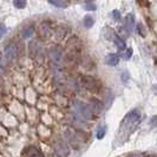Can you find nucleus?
Instances as JSON below:
<instances>
[{
	"label": "nucleus",
	"instance_id": "nucleus-1",
	"mask_svg": "<svg viewBox=\"0 0 157 157\" xmlns=\"http://www.w3.org/2000/svg\"><path fill=\"white\" fill-rule=\"evenodd\" d=\"M72 111H73V115L77 118H79L80 121H83V122L91 121V118L94 116L89 104L77 101V99L72 101Z\"/></svg>",
	"mask_w": 157,
	"mask_h": 157
},
{
	"label": "nucleus",
	"instance_id": "nucleus-2",
	"mask_svg": "<svg viewBox=\"0 0 157 157\" xmlns=\"http://www.w3.org/2000/svg\"><path fill=\"white\" fill-rule=\"evenodd\" d=\"M48 58L51 64L55 67H60V65L63 63V51L62 48L58 46H53L50 48L48 51Z\"/></svg>",
	"mask_w": 157,
	"mask_h": 157
},
{
	"label": "nucleus",
	"instance_id": "nucleus-3",
	"mask_svg": "<svg viewBox=\"0 0 157 157\" xmlns=\"http://www.w3.org/2000/svg\"><path fill=\"white\" fill-rule=\"evenodd\" d=\"M141 117H142V115H141V112H140V110H132L124 117L123 122H122V128H123V126H126V128L129 129V128H131V126L137 125V124L141 122Z\"/></svg>",
	"mask_w": 157,
	"mask_h": 157
},
{
	"label": "nucleus",
	"instance_id": "nucleus-4",
	"mask_svg": "<svg viewBox=\"0 0 157 157\" xmlns=\"http://www.w3.org/2000/svg\"><path fill=\"white\" fill-rule=\"evenodd\" d=\"M1 56H2V58H4V60H5V63H7V64L13 63L17 59V56H18V48H17L16 44H13V43L8 44L7 46L5 47L4 53Z\"/></svg>",
	"mask_w": 157,
	"mask_h": 157
},
{
	"label": "nucleus",
	"instance_id": "nucleus-5",
	"mask_svg": "<svg viewBox=\"0 0 157 157\" xmlns=\"http://www.w3.org/2000/svg\"><path fill=\"white\" fill-rule=\"evenodd\" d=\"M82 83H83V85L86 87L87 90H91V91H98L99 87H101L99 82L96 78H94V77H91V76H85V77H83Z\"/></svg>",
	"mask_w": 157,
	"mask_h": 157
},
{
	"label": "nucleus",
	"instance_id": "nucleus-6",
	"mask_svg": "<svg viewBox=\"0 0 157 157\" xmlns=\"http://www.w3.org/2000/svg\"><path fill=\"white\" fill-rule=\"evenodd\" d=\"M53 149H55V152L57 154L58 157H67L69 154H70V149L69 147L66 145V143L63 141H58L55 143L53 145Z\"/></svg>",
	"mask_w": 157,
	"mask_h": 157
},
{
	"label": "nucleus",
	"instance_id": "nucleus-7",
	"mask_svg": "<svg viewBox=\"0 0 157 157\" xmlns=\"http://www.w3.org/2000/svg\"><path fill=\"white\" fill-rule=\"evenodd\" d=\"M29 51H30V55H31L32 58H37V57L41 56V53H43V51H44V50H43L41 45H40L37 40H33V41L30 43Z\"/></svg>",
	"mask_w": 157,
	"mask_h": 157
},
{
	"label": "nucleus",
	"instance_id": "nucleus-8",
	"mask_svg": "<svg viewBox=\"0 0 157 157\" xmlns=\"http://www.w3.org/2000/svg\"><path fill=\"white\" fill-rule=\"evenodd\" d=\"M89 106H90V109L92 111V113H101L104 109V106H103V103L99 101V99H96V98H91L90 99V103H89Z\"/></svg>",
	"mask_w": 157,
	"mask_h": 157
},
{
	"label": "nucleus",
	"instance_id": "nucleus-9",
	"mask_svg": "<svg viewBox=\"0 0 157 157\" xmlns=\"http://www.w3.org/2000/svg\"><path fill=\"white\" fill-rule=\"evenodd\" d=\"M124 25H125V29L128 33H131L134 31V27H135V18L132 14H128L125 17V21H124Z\"/></svg>",
	"mask_w": 157,
	"mask_h": 157
},
{
	"label": "nucleus",
	"instance_id": "nucleus-10",
	"mask_svg": "<svg viewBox=\"0 0 157 157\" xmlns=\"http://www.w3.org/2000/svg\"><path fill=\"white\" fill-rule=\"evenodd\" d=\"M51 5H53L58 8H66L69 6V1L67 0H47Z\"/></svg>",
	"mask_w": 157,
	"mask_h": 157
},
{
	"label": "nucleus",
	"instance_id": "nucleus-11",
	"mask_svg": "<svg viewBox=\"0 0 157 157\" xmlns=\"http://www.w3.org/2000/svg\"><path fill=\"white\" fill-rule=\"evenodd\" d=\"M105 63L111 66H116L119 63V57L117 55H109L105 58Z\"/></svg>",
	"mask_w": 157,
	"mask_h": 157
},
{
	"label": "nucleus",
	"instance_id": "nucleus-12",
	"mask_svg": "<svg viewBox=\"0 0 157 157\" xmlns=\"http://www.w3.org/2000/svg\"><path fill=\"white\" fill-rule=\"evenodd\" d=\"M33 34H34V30H33L32 26H26L25 29H23V31H21V37H23L24 39L31 38Z\"/></svg>",
	"mask_w": 157,
	"mask_h": 157
},
{
	"label": "nucleus",
	"instance_id": "nucleus-13",
	"mask_svg": "<svg viewBox=\"0 0 157 157\" xmlns=\"http://www.w3.org/2000/svg\"><path fill=\"white\" fill-rule=\"evenodd\" d=\"M113 43H115V45H116V47H117L119 51H123L124 48H125V43H124V40L122 39L121 37H115L113 38Z\"/></svg>",
	"mask_w": 157,
	"mask_h": 157
},
{
	"label": "nucleus",
	"instance_id": "nucleus-14",
	"mask_svg": "<svg viewBox=\"0 0 157 157\" xmlns=\"http://www.w3.org/2000/svg\"><path fill=\"white\" fill-rule=\"evenodd\" d=\"M84 26L86 29H91L92 26L94 25V18L92 16H85L84 17Z\"/></svg>",
	"mask_w": 157,
	"mask_h": 157
},
{
	"label": "nucleus",
	"instance_id": "nucleus-15",
	"mask_svg": "<svg viewBox=\"0 0 157 157\" xmlns=\"http://www.w3.org/2000/svg\"><path fill=\"white\" fill-rule=\"evenodd\" d=\"M39 33L43 36V37H47L48 34H50V27H48V25L47 24H41L39 26Z\"/></svg>",
	"mask_w": 157,
	"mask_h": 157
},
{
	"label": "nucleus",
	"instance_id": "nucleus-16",
	"mask_svg": "<svg viewBox=\"0 0 157 157\" xmlns=\"http://www.w3.org/2000/svg\"><path fill=\"white\" fill-rule=\"evenodd\" d=\"M13 5H14V7L19 8V10H23V8L26 7L27 1L26 0H13Z\"/></svg>",
	"mask_w": 157,
	"mask_h": 157
},
{
	"label": "nucleus",
	"instance_id": "nucleus-17",
	"mask_svg": "<svg viewBox=\"0 0 157 157\" xmlns=\"http://www.w3.org/2000/svg\"><path fill=\"white\" fill-rule=\"evenodd\" d=\"M104 32L106 33V34H105V38L108 40H113V38L116 37V36H115V31H113L112 29L106 27V29H104Z\"/></svg>",
	"mask_w": 157,
	"mask_h": 157
},
{
	"label": "nucleus",
	"instance_id": "nucleus-18",
	"mask_svg": "<svg viewBox=\"0 0 157 157\" xmlns=\"http://www.w3.org/2000/svg\"><path fill=\"white\" fill-rule=\"evenodd\" d=\"M105 134H106V126L105 125L101 126V128L98 129V131H97V138H98V140H102V138H104Z\"/></svg>",
	"mask_w": 157,
	"mask_h": 157
},
{
	"label": "nucleus",
	"instance_id": "nucleus-19",
	"mask_svg": "<svg viewBox=\"0 0 157 157\" xmlns=\"http://www.w3.org/2000/svg\"><path fill=\"white\" fill-rule=\"evenodd\" d=\"M84 10H86V11H96V10H97V6L94 5V2H86V4L84 5Z\"/></svg>",
	"mask_w": 157,
	"mask_h": 157
},
{
	"label": "nucleus",
	"instance_id": "nucleus-20",
	"mask_svg": "<svg viewBox=\"0 0 157 157\" xmlns=\"http://www.w3.org/2000/svg\"><path fill=\"white\" fill-rule=\"evenodd\" d=\"M111 16H112V19H113L115 21H118V20L121 19V12H119L118 10H113V11L111 12Z\"/></svg>",
	"mask_w": 157,
	"mask_h": 157
},
{
	"label": "nucleus",
	"instance_id": "nucleus-21",
	"mask_svg": "<svg viewBox=\"0 0 157 157\" xmlns=\"http://www.w3.org/2000/svg\"><path fill=\"white\" fill-rule=\"evenodd\" d=\"M105 99H106V102H108L106 106H109L111 104V102H112V99H113V94H111L110 91H108V92H106V96H105Z\"/></svg>",
	"mask_w": 157,
	"mask_h": 157
},
{
	"label": "nucleus",
	"instance_id": "nucleus-22",
	"mask_svg": "<svg viewBox=\"0 0 157 157\" xmlns=\"http://www.w3.org/2000/svg\"><path fill=\"white\" fill-rule=\"evenodd\" d=\"M5 33H6V26H5V24L0 23V39L5 36Z\"/></svg>",
	"mask_w": 157,
	"mask_h": 157
},
{
	"label": "nucleus",
	"instance_id": "nucleus-23",
	"mask_svg": "<svg viewBox=\"0 0 157 157\" xmlns=\"http://www.w3.org/2000/svg\"><path fill=\"white\" fill-rule=\"evenodd\" d=\"M131 56H132V48H128V50L125 51V55L123 56V57H124L125 60H128V59L131 58Z\"/></svg>",
	"mask_w": 157,
	"mask_h": 157
},
{
	"label": "nucleus",
	"instance_id": "nucleus-24",
	"mask_svg": "<svg viewBox=\"0 0 157 157\" xmlns=\"http://www.w3.org/2000/svg\"><path fill=\"white\" fill-rule=\"evenodd\" d=\"M122 80H123V83H126L129 80V72L128 71H124L122 73Z\"/></svg>",
	"mask_w": 157,
	"mask_h": 157
}]
</instances>
